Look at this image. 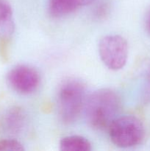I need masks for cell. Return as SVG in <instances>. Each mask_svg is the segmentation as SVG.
Listing matches in <instances>:
<instances>
[{"label": "cell", "mask_w": 150, "mask_h": 151, "mask_svg": "<svg viewBox=\"0 0 150 151\" xmlns=\"http://www.w3.org/2000/svg\"><path fill=\"white\" fill-rule=\"evenodd\" d=\"M121 102L117 93L110 88H100L85 98L83 112L90 127L98 131L107 130L119 116Z\"/></svg>", "instance_id": "obj_1"}, {"label": "cell", "mask_w": 150, "mask_h": 151, "mask_svg": "<svg viewBox=\"0 0 150 151\" xmlns=\"http://www.w3.org/2000/svg\"><path fill=\"white\" fill-rule=\"evenodd\" d=\"M85 86L79 79L69 78L64 80L57 91V111L62 122L74 123L83 111L86 98Z\"/></svg>", "instance_id": "obj_2"}, {"label": "cell", "mask_w": 150, "mask_h": 151, "mask_svg": "<svg viewBox=\"0 0 150 151\" xmlns=\"http://www.w3.org/2000/svg\"><path fill=\"white\" fill-rule=\"evenodd\" d=\"M112 142L121 148H129L139 145L145 135L142 122L132 115L117 116L108 128Z\"/></svg>", "instance_id": "obj_3"}, {"label": "cell", "mask_w": 150, "mask_h": 151, "mask_svg": "<svg viewBox=\"0 0 150 151\" xmlns=\"http://www.w3.org/2000/svg\"><path fill=\"white\" fill-rule=\"evenodd\" d=\"M99 54L102 63L113 71H119L126 65L128 58V44L119 35H108L99 41Z\"/></svg>", "instance_id": "obj_4"}, {"label": "cell", "mask_w": 150, "mask_h": 151, "mask_svg": "<svg viewBox=\"0 0 150 151\" xmlns=\"http://www.w3.org/2000/svg\"><path fill=\"white\" fill-rule=\"evenodd\" d=\"M7 82L10 88L23 95L32 94L41 83L40 74L35 68L27 65H17L7 75Z\"/></svg>", "instance_id": "obj_5"}, {"label": "cell", "mask_w": 150, "mask_h": 151, "mask_svg": "<svg viewBox=\"0 0 150 151\" xmlns=\"http://www.w3.org/2000/svg\"><path fill=\"white\" fill-rule=\"evenodd\" d=\"M26 112L19 106H12L3 114L1 125L3 131L10 136L20 135L26 127Z\"/></svg>", "instance_id": "obj_6"}, {"label": "cell", "mask_w": 150, "mask_h": 151, "mask_svg": "<svg viewBox=\"0 0 150 151\" xmlns=\"http://www.w3.org/2000/svg\"><path fill=\"white\" fill-rule=\"evenodd\" d=\"M15 31L13 12L9 0H0V41L11 38Z\"/></svg>", "instance_id": "obj_7"}, {"label": "cell", "mask_w": 150, "mask_h": 151, "mask_svg": "<svg viewBox=\"0 0 150 151\" xmlns=\"http://www.w3.org/2000/svg\"><path fill=\"white\" fill-rule=\"evenodd\" d=\"M79 7L78 0H49L48 10L51 17L59 19L71 14Z\"/></svg>", "instance_id": "obj_8"}, {"label": "cell", "mask_w": 150, "mask_h": 151, "mask_svg": "<svg viewBox=\"0 0 150 151\" xmlns=\"http://www.w3.org/2000/svg\"><path fill=\"white\" fill-rule=\"evenodd\" d=\"M60 150L62 151H91L92 145L88 139L81 136H68L60 141Z\"/></svg>", "instance_id": "obj_9"}, {"label": "cell", "mask_w": 150, "mask_h": 151, "mask_svg": "<svg viewBox=\"0 0 150 151\" xmlns=\"http://www.w3.org/2000/svg\"><path fill=\"white\" fill-rule=\"evenodd\" d=\"M23 145L14 139L0 140V151H24Z\"/></svg>", "instance_id": "obj_10"}, {"label": "cell", "mask_w": 150, "mask_h": 151, "mask_svg": "<svg viewBox=\"0 0 150 151\" xmlns=\"http://www.w3.org/2000/svg\"><path fill=\"white\" fill-rule=\"evenodd\" d=\"M143 99L146 103H150V67L147 70L143 86Z\"/></svg>", "instance_id": "obj_11"}, {"label": "cell", "mask_w": 150, "mask_h": 151, "mask_svg": "<svg viewBox=\"0 0 150 151\" xmlns=\"http://www.w3.org/2000/svg\"><path fill=\"white\" fill-rule=\"evenodd\" d=\"M78 1H79L80 6H85L91 4V3H93L96 0H78Z\"/></svg>", "instance_id": "obj_12"}, {"label": "cell", "mask_w": 150, "mask_h": 151, "mask_svg": "<svg viewBox=\"0 0 150 151\" xmlns=\"http://www.w3.org/2000/svg\"><path fill=\"white\" fill-rule=\"evenodd\" d=\"M146 27L147 31L150 33V11L147 16L146 21Z\"/></svg>", "instance_id": "obj_13"}]
</instances>
